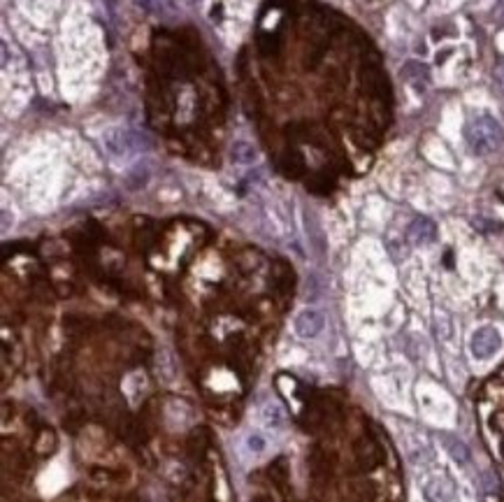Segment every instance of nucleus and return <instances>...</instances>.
Returning a JSON list of instances; mask_svg holds the SVG:
<instances>
[{
    "instance_id": "f257e3e1",
    "label": "nucleus",
    "mask_w": 504,
    "mask_h": 502,
    "mask_svg": "<svg viewBox=\"0 0 504 502\" xmlns=\"http://www.w3.org/2000/svg\"><path fill=\"white\" fill-rule=\"evenodd\" d=\"M465 142L474 156L495 154L504 145V129L498 119L491 114L474 116L465 126Z\"/></svg>"
},
{
    "instance_id": "f03ea898",
    "label": "nucleus",
    "mask_w": 504,
    "mask_h": 502,
    "mask_svg": "<svg viewBox=\"0 0 504 502\" xmlns=\"http://www.w3.org/2000/svg\"><path fill=\"white\" fill-rule=\"evenodd\" d=\"M502 345H504L502 333L495 325H479L469 335V354L474 361H491L493 356L500 354Z\"/></svg>"
},
{
    "instance_id": "7ed1b4c3",
    "label": "nucleus",
    "mask_w": 504,
    "mask_h": 502,
    "mask_svg": "<svg viewBox=\"0 0 504 502\" xmlns=\"http://www.w3.org/2000/svg\"><path fill=\"white\" fill-rule=\"evenodd\" d=\"M144 135L135 133V131H126V129H114L105 135V147L112 156H131V154H138L144 147Z\"/></svg>"
},
{
    "instance_id": "20e7f679",
    "label": "nucleus",
    "mask_w": 504,
    "mask_h": 502,
    "mask_svg": "<svg viewBox=\"0 0 504 502\" xmlns=\"http://www.w3.org/2000/svg\"><path fill=\"white\" fill-rule=\"evenodd\" d=\"M423 498L426 502H453L455 500V482L446 472H430L423 479Z\"/></svg>"
},
{
    "instance_id": "39448f33",
    "label": "nucleus",
    "mask_w": 504,
    "mask_h": 502,
    "mask_svg": "<svg viewBox=\"0 0 504 502\" xmlns=\"http://www.w3.org/2000/svg\"><path fill=\"white\" fill-rule=\"evenodd\" d=\"M293 328H295V335H298V337L314 340L325 328V316L321 309L307 307V309H302V312H298V316H295V321H293Z\"/></svg>"
},
{
    "instance_id": "423d86ee",
    "label": "nucleus",
    "mask_w": 504,
    "mask_h": 502,
    "mask_svg": "<svg viewBox=\"0 0 504 502\" xmlns=\"http://www.w3.org/2000/svg\"><path fill=\"white\" fill-rule=\"evenodd\" d=\"M439 444L444 446V451L449 453V456L453 458V463H458V465H469V460H472V451H469V446L460 440L458 435H453V433H446V430H439Z\"/></svg>"
},
{
    "instance_id": "0eeeda50",
    "label": "nucleus",
    "mask_w": 504,
    "mask_h": 502,
    "mask_svg": "<svg viewBox=\"0 0 504 502\" xmlns=\"http://www.w3.org/2000/svg\"><path fill=\"white\" fill-rule=\"evenodd\" d=\"M407 237H409V242L414 246H426V244H432L437 237V226L432 219H426V217H419L409 223V228H407Z\"/></svg>"
},
{
    "instance_id": "6e6552de",
    "label": "nucleus",
    "mask_w": 504,
    "mask_h": 502,
    "mask_svg": "<svg viewBox=\"0 0 504 502\" xmlns=\"http://www.w3.org/2000/svg\"><path fill=\"white\" fill-rule=\"evenodd\" d=\"M402 75L407 82H412L416 86H426L430 82V68L421 61H407L402 68Z\"/></svg>"
},
{
    "instance_id": "1a4fd4ad",
    "label": "nucleus",
    "mask_w": 504,
    "mask_h": 502,
    "mask_svg": "<svg viewBox=\"0 0 504 502\" xmlns=\"http://www.w3.org/2000/svg\"><path fill=\"white\" fill-rule=\"evenodd\" d=\"M260 419H263V424H265L268 428H282L286 424V412H284V407L279 402L270 400V402L263 405Z\"/></svg>"
},
{
    "instance_id": "9d476101",
    "label": "nucleus",
    "mask_w": 504,
    "mask_h": 502,
    "mask_svg": "<svg viewBox=\"0 0 504 502\" xmlns=\"http://www.w3.org/2000/svg\"><path fill=\"white\" fill-rule=\"evenodd\" d=\"M230 158H233V163L251 165L258 161V149L249 145V142H235L233 149H230Z\"/></svg>"
},
{
    "instance_id": "9b49d317",
    "label": "nucleus",
    "mask_w": 504,
    "mask_h": 502,
    "mask_svg": "<svg viewBox=\"0 0 504 502\" xmlns=\"http://www.w3.org/2000/svg\"><path fill=\"white\" fill-rule=\"evenodd\" d=\"M244 446L251 453H263V451L268 449V440H265V435H263V433L253 430V433H249V435L244 437Z\"/></svg>"
},
{
    "instance_id": "f8f14e48",
    "label": "nucleus",
    "mask_w": 504,
    "mask_h": 502,
    "mask_svg": "<svg viewBox=\"0 0 504 502\" xmlns=\"http://www.w3.org/2000/svg\"><path fill=\"white\" fill-rule=\"evenodd\" d=\"M133 3L147 14H163L165 12V0H133Z\"/></svg>"
},
{
    "instance_id": "ddd939ff",
    "label": "nucleus",
    "mask_w": 504,
    "mask_h": 502,
    "mask_svg": "<svg viewBox=\"0 0 504 502\" xmlns=\"http://www.w3.org/2000/svg\"><path fill=\"white\" fill-rule=\"evenodd\" d=\"M495 17H498V21H504V0H498V5H495Z\"/></svg>"
},
{
    "instance_id": "4468645a",
    "label": "nucleus",
    "mask_w": 504,
    "mask_h": 502,
    "mask_svg": "<svg viewBox=\"0 0 504 502\" xmlns=\"http://www.w3.org/2000/svg\"><path fill=\"white\" fill-rule=\"evenodd\" d=\"M495 77H498V79H500V84L504 86V63H500L498 70H495Z\"/></svg>"
},
{
    "instance_id": "2eb2a0df",
    "label": "nucleus",
    "mask_w": 504,
    "mask_h": 502,
    "mask_svg": "<svg viewBox=\"0 0 504 502\" xmlns=\"http://www.w3.org/2000/svg\"><path fill=\"white\" fill-rule=\"evenodd\" d=\"M7 223H10V214L3 212V230H7Z\"/></svg>"
}]
</instances>
